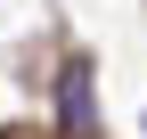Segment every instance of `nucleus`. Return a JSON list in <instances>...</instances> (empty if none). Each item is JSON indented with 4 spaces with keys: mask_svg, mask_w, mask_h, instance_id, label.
<instances>
[{
    "mask_svg": "<svg viewBox=\"0 0 147 139\" xmlns=\"http://www.w3.org/2000/svg\"><path fill=\"white\" fill-rule=\"evenodd\" d=\"M82 82H90L82 65H65V123H82V115H90V98H82Z\"/></svg>",
    "mask_w": 147,
    "mask_h": 139,
    "instance_id": "obj_1",
    "label": "nucleus"
}]
</instances>
